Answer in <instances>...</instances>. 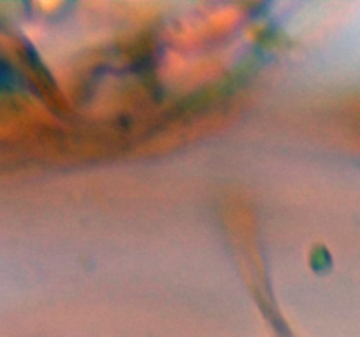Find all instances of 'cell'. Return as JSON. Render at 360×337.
Wrapping results in <instances>:
<instances>
[{
  "instance_id": "obj_1",
  "label": "cell",
  "mask_w": 360,
  "mask_h": 337,
  "mask_svg": "<svg viewBox=\"0 0 360 337\" xmlns=\"http://www.w3.org/2000/svg\"><path fill=\"white\" fill-rule=\"evenodd\" d=\"M23 86L25 81L20 70L9 60L0 56V95L16 93V91L23 90Z\"/></svg>"
}]
</instances>
